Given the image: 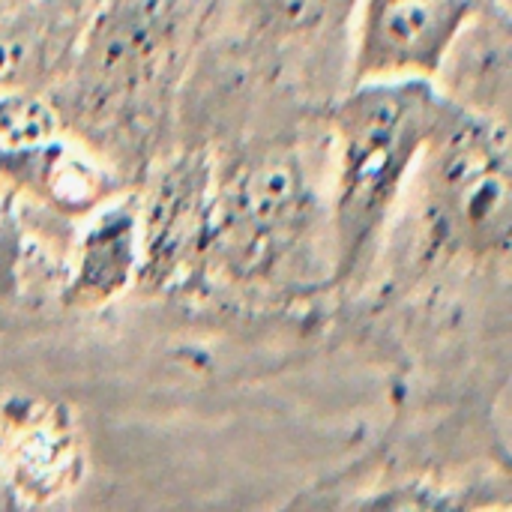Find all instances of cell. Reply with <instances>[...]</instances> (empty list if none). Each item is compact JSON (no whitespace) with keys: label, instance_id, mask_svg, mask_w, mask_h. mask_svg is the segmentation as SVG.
Listing matches in <instances>:
<instances>
[{"label":"cell","instance_id":"6da1fadb","mask_svg":"<svg viewBox=\"0 0 512 512\" xmlns=\"http://www.w3.org/2000/svg\"><path fill=\"white\" fill-rule=\"evenodd\" d=\"M450 108L423 75L360 81L339 105V174L333 198L336 279H348L363 264L408 171Z\"/></svg>","mask_w":512,"mask_h":512},{"label":"cell","instance_id":"ba28073f","mask_svg":"<svg viewBox=\"0 0 512 512\" xmlns=\"http://www.w3.org/2000/svg\"><path fill=\"white\" fill-rule=\"evenodd\" d=\"M135 237H138V225L129 210L117 207L105 213L84 237L81 264L66 294L69 303L93 306L123 291L135 270V255H138Z\"/></svg>","mask_w":512,"mask_h":512},{"label":"cell","instance_id":"30bf717a","mask_svg":"<svg viewBox=\"0 0 512 512\" xmlns=\"http://www.w3.org/2000/svg\"><path fill=\"white\" fill-rule=\"evenodd\" d=\"M261 18L285 33L315 30L333 18H339L351 0H252Z\"/></svg>","mask_w":512,"mask_h":512},{"label":"cell","instance_id":"3957f363","mask_svg":"<svg viewBox=\"0 0 512 512\" xmlns=\"http://www.w3.org/2000/svg\"><path fill=\"white\" fill-rule=\"evenodd\" d=\"M177 30L180 0H105L69 75L72 114L102 120L141 96L168 63Z\"/></svg>","mask_w":512,"mask_h":512},{"label":"cell","instance_id":"7a4b0ae2","mask_svg":"<svg viewBox=\"0 0 512 512\" xmlns=\"http://www.w3.org/2000/svg\"><path fill=\"white\" fill-rule=\"evenodd\" d=\"M423 153L432 237L462 255L510 252L512 162L507 138L453 105Z\"/></svg>","mask_w":512,"mask_h":512},{"label":"cell","instance_id":"5b68a950","mask_svg":"<svg viewBox=\"0 0 512 512\" xmlns=\"http://www.w3.org/2000/svg\"><path fill=\"white\" fill-rule=\"evenodd\" d=\"M303 207V177L291 159H267L249 168L228 189L216 225L225 255L231 252L234 261L255 267L258 255H270L267 249L300 219Z\"/></svg>","mask_w":512,"mask_h":512},{"label":"cell","instance_id":"8992f818","mask_svg":"<svg viewBox=\"0 0 512 512\" xmlns=\"http://www.w3.org/2000/svg\"><path fill=\"white\" fill-rule=\"evenodd\" d=\"M72 21L60 3H39L0 18V90L39 81L72 45Z\"/></svg>","mask_w":512,"mask_h":512},{"label":"cell","instance_id":"52a82bcc","mask_svg":"<svg viewBox=\"0 0 512 512\" xmlns=\"http://www.w3.org/2000/svg\"><path fill=\"white\" fill-rule=\"evenodd\" d=\"M204 189H207V174L201 165H183L165 177L147 216L144 276L153 273L165 276L171 264L186 252L192 237L201 231Z\"/></svg>","mask_w":512,"mask_h":512},{"label":"cell","instance_id":"9c48e42d","mask_svg":"<svg viewBox=\"0 0 512 512\" xmlns=\"http://www.w3.org/2000/svg\"><path fill=\"white\" fill-rule=\"evenodd\" d=\"M57 129L54 111L27 93H6L0 99V156L42 150Z\"/></svg>","mask_w":512,"mask_h":512},{"label":"cell","instance_id":"277c9868","mask_svg":"<svg viewBox=\"0 0 512 512\" xmlns=\"http://www.w3.org/2000/svg\"><path fill=\"white\" fill-rule=\"evenodd\" d=\"M471 9L474 0H366L354 81L435 72Z\"/></svg>","mask_w":512,"mask_h":512}]
</instances>
